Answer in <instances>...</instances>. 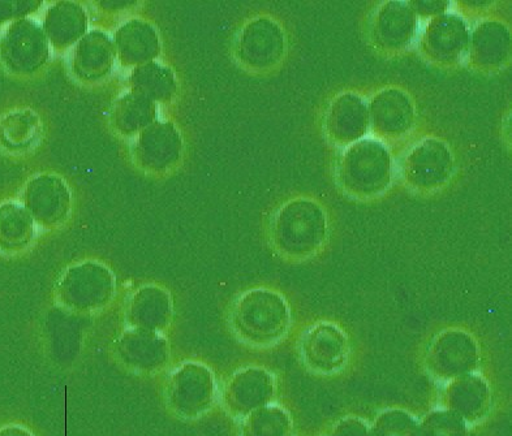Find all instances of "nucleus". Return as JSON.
I'll list each match as a JSON object with an SVG mask.
<instances>
[{"mask_svg":"<svg viewBox=\"0 0 512 436\" xmlns=\"http://www.w3.org/2000/svg\"><path fill=\"white\" fill-rule=\"evenodd\" d=\"M339 187L357 200H372L389 191L395 162L389 148L376 138H364L347 146L335 167Z\"/></svg>","mask_w":512,"mask_h":436,"instance_id":"f257e3e1","label":"nucleus"},{"mask_svg":"<svg viewBox=\"0 0 512 436\" xmlns=\"http://www.w3.org/2000/svg\"><path fill=\"white\" fill-rule=\"evenodd\" d=\"M273 241L279 252L292 259H307L328 240L329 222L324 206L308 197H296L275 214Z\"/></svg>","mask_w":512,"mask_h":436,"instance_id":"f03ea898","label":"nucleus"},{"mask_svg":"<svg viewBox=\"0 0 512 436\" xmlns=\"http://www.w3.org/2000/svg\"><path fill=\"white\" fill-rule=\"evenodd\" d=\"M290 322L286 300L270 289H253L235 306L236 330L252 343H275L286 335Z\"/></svg>","mask_w":512,"mask_h":436,"instance_id":"7ed1b4c3","label":"nucleus"},{"mask_svg":"<svg viewBox=\"0 0 512 436\" xmlns=\"http://www.w3.org/2000/svg\"><path fill=\"white\" fill-rule=\"evenodd\" d=\"M402 178L417 193H434L450 184L455 174V157L446 141L425 137L404 155Z\"/></svg>","mask_w":512,"mask_h":436,"instance_id":"20e7f679","label":"nucleus"},{"mask_svg":"<svg viewBox=\"0 0 512 436\" xmlns=\"http://www.w3.org/2000/svg\"><path fill=\"white\" fill-rule=\"evenodd\" d=\"M470 36L471 30L464 17L446 12L429 19L420 34V51L436 66H458L467 59Z\"/></svg>","mask_w":512,"mask_h":436,"instance_id":"39448f33","label":"nucleus"},{"mask_svg":"<svg viewBox=\"0 0 512 436\" xmlns=\"http://www.w3.org/2000/svg\"><path fill=\"white\" fill-rule=\"evenodd\" d=\"M370 129L376 140L395 142L411 135L417 112L410 93L400 88H385L368 103Z\"/></svg>","mask_w":512,"mask_h":436,"instance_id":"423d86ee","label":"nucleus"},{"mask_svg":"<svg viewBox=\"0 0 512 436\" xmlns=\"http://www.w3.org/2000/svg\"><path fill=\"white\" fill-rule=\"evenodd\" d=\"M369 36L378 53L402 54L419 37V17L410 2L382 3L370 19Z\"/></svg>","mask_w":512,"mask_h":436,"instance_id":"0eeeda50","label":"nucleus"},{"mask_svg":"<svg viewBox=\"0 0 512 436\" xmlns=\"http://www.w3.org/2000/svg\"><path fill=\"white\" fill-rule=\"evenodd\" d=\"M287 53L285 29L271 17H258L245 27L239 40L243 63L256 71H271Z\"/></svg>","mask_w":512,"mask_h":436,"instance_id":"6e6552de","label":"nucleus"},{"mask_svg":"<svg viewBox=\"0 0 512 436\" xmlns=\"http://www.w3.org/2000/svg\"><path fill=\"white\" fill-rule=\"evenodd\" d=\"M324 131L339 148L364 140L370 131L368 103L354 92L338 94L325 112Z\"/></svg>","mask_w":512,"mask_h":436,"instance_id":"1a4fd4ad","label":"nucleus"},{"mask_svg":"<svg viewBox=\"0 0 512 436\" xmlns=\"http://www.w3.org/2000/svg\"><path fill=\"white\" fill-rule=\"evenodd\" d=\"M479 361V347L475 339L464 331H443L428 349L427 364L438 377H463L470 374Z\"/></svg>","mask_w":512,"mask_h":436,"instance_id":"9d476101","label":"nucleus"},{"mask_svg":"<svg viewBox=\"0 0 512 436\" xmlns=\"http://www.w3.org/2000/svg\"><path fill=\"white\" fill-rule=\"evenodd\" d=\"M511 33L501 20L480 21L472 30L467 60L483 72H498L510 63Z\"/></svg>","mask_w":512,"mask_h":436,"instance_id":"9b49d317","label":"nucleus"},{"mask_svg":"<svg viewBox=\"0 0 512 436\" xmlns=\"http://www.w3.org/2000/svg\"><path fill=\"white\" fill-rule=\"evenodd\" d=\"M301 351L312 369L331 373L346 364L348 341L341 328L322 322L305 334Z\"/></svg>","mask_w":512,"mask_h":436,"instance_id":"f8f14e48","label":"nucleus"},{"mask_svg":"<svg viewBox=\"0 0 512 436\" xmlns=\"http://www.w3.org/2000/svg\"><path fill=\"white\" fill-rule=\"evenodd\" d=\"M212 374L202 366H187L172 378V396L178 407L199 409L212 399Z\"/></svg>","mask_w":512,"mask_h":436,"instance_id":"ddd939ff","label":"nucleus"},{"mask_svg":"<svg viewBox=\"0 0 512 436\" xmlns=\"http://www.w3.org/2000/svg\"><path fill=\"white\" fill-rule=\"evenodd\" d=\"M33 223L24 207L15 204L0 206V250L15 252L32 239Z\"/></svg>","mask_w":512,"mask_h":436,"instance_id":"4468645a","label":"nucleus"},{"mask_svg":"<svg viewBox=\"0 0 512 436\" xmlns=\"http://www.w3.org/2000/svg\"><path fill=\"white\" fill-rule=\"evenodd\" d=\"M231 391L243 407H257L273 391V381L265 370L248 369L235 375Z\"/></svg>","mask_w":512,"mask_h":436,"instance_id":"2eb2a0df","label":"nucleus"},{"mask_svg":"<svg viewBox=\"0 0 512 436\" xmlns=\"http://www.w3.org/2000/svg\"><path fill=\"white\" fill-rule=\"evenodd\" d=\"M451 395L460 403L458 407L473 409L472 404H481L486 395V384L476 375H463L451 386Z\"/></svg>","mask_w":512,"mask_h":436,"instance_id":"dca6fc26","label":"nucleus"},{"mask_svg":"<svg viewBox=\"0 0 512 436\" xmlns=\"http://www.w3.org/2000/svg\"><path fill=\"white\" fill-rule=\"evenodd\" d=\"M410 4L417 17H428V19L446 14L447 8L450 7V3L447 2H410Z\"/></svg>","mask_w":512,"mask_h":436,"instance_id":"f3484780","label":"nucleus"},{"mask_svg":"<svg viewBox=\"0 0 512 436\" xmlns=\"http://www.w3.org/2000/svg\"><path fill=\"white\" fill-rule=\"evenodd\" d=\"M0 436H33V435L30 434L27 429H24V427L10 425V426H4V427H2V429H0Z\"/></svg>","mask_w":512,"mask_h":436,"instance_id":"a211bd4d","label":"nucleus"}]
</instances>
